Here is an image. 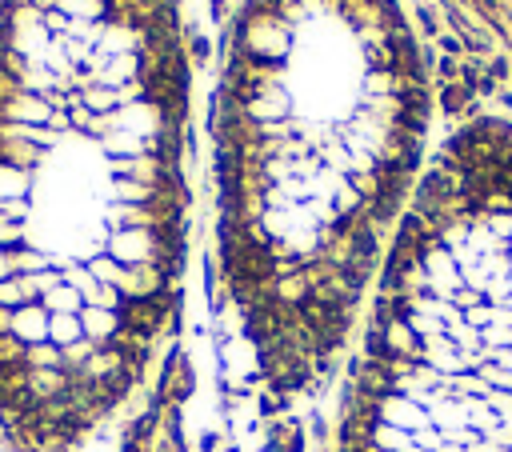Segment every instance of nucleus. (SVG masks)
Here are the masks:
<instances>
[{
	"label": "nucleus",
	"mask_w": 512,
	"mask_h": 452,
	"mask_svg": "<svg viewBox=\"0 0 512 452\" xmlns=\"http://www.w3.org/2000/svg\"><path fill=\"white\" fill-rule=\"evenodd\" d=\"M8 332H12L24 348H32V344H48V312H44V304H24V308H16Z\"/></svg>",
	"instance_id": "2"
},
{
	"label": "nucleus",
	"mask_w": 512,
	"mask_h": 452,
	"mask_svg": "<svg viewBox=\"0 0 512 452\" xmlns=\"http://www.w3.org/2000/svg\"><path fill=\"white\" fill-rule=\"evenodd\" d=\"M80 340H84L80 316H48V344H56L64 352V348H72Z\"/></svg>",
	"instance_id": "5"
},
{
	"label": "nucleus",
	"mask_w": 512,
	"mask_h": 452,
	"mask_svg": "<svg viewBox=\"0 0 512 452\" xmlns=\"http://www.w3.org/2000/svg\"><path fill=\"white\" fill-rule=\"evenodd\" d=\"M24 368L28 372H44V368H60L64 372V356H60L56 344H32V348H24Z\"/></svg>",
	"instance_id": "6"
},
{
	"label": "nucleus",
	"mask_w": 512,
	"mask_h": 452,
	"mask_svg": "<svg viewBox=\"0 0 512 452\" xmlns=\"http://www.w3.org/2000/svg\"><path fill=\"white\" fill-rule=\"evenodd\" d=\"M48 268H60L52 252H44V248H36V244L12 248V276H40V272H48Z\"/></svg>",
	"instance_id": "3"
},
{
	"label": "nucleus",
	"mask_w": 512,
	"mask_h": 452,
	"mask_svg": "<svg viewBox=\"0 0 512 452\" xmlns=\"http://www.w3.org/2000/svg\"><path fill=\"white\" fill-rule=\"evenodd\" d=\"M20 244H28V224H20V220H12V216L0 212V248L12 252Z\"/></svg>",
	"instance_id": "7"
},
{
	"label": "nucleus",
	"mask_w": 512,
	"mask_h": 452,
	"mask_svg": "<svg viewBox=\"0 0 512 452\" xmlns=\"http://www.w3.org/2000/svg\"><path fill=\"white\" fill-rule=\"evenodd\" d=\"M40 304H44V312H48V316H80V312H84V296H80L72 284L52 288Z\"/></svg>",
	"instance_id": "4"
},
{
	"label": "nucleus",
	"mask_w": 512,
	"mask_h": 452,
	"mask_svg": "<svg viewBox=\"0 0 512 452\" xmlns=\"http://www.w3.org/2000/svg\"><path fill=\"white\" fill-rule=\"evenodd\" d=\"M432 68L400 0H236L208 96L212 312L236 316L260 408L348 360L428 168Z\"/></svg>",
	"instance_id": "1"
}]
</instances>
